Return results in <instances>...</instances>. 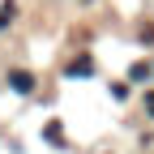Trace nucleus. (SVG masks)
<instances>
[{
    "label": "nucleus",
    "instance_id": "f03ea898",
    "mask_svg": "<svg viewBox=\"0 0 154 154\" xmlns=\"http://www.w3.org/2000/svg\"><path fill=\"white\" fill-rule=\"evenodd\" d=\"M146 107H150V116H154V94H150V99H146Z\"/></svg>",
    "mask_w": 154,
    "mask_h": 154
},
{
    "label": "nucleus",
    "instance_id": "f257e3e1",
    "mask_svg": "<svg viewBox=\"0 0 154 154\" xmlns=\"http://www.w3.org/2000/svg\"><path fill=\"white\" fill-rule=\"evenodd\" d=\"M9 86H13L17 94H30V90H34V77H30L26 69H13V73H9Z\"/></svg>",
    "mask_w": 154,
    "mask_h": 154
}]
</instances>
